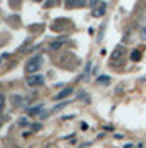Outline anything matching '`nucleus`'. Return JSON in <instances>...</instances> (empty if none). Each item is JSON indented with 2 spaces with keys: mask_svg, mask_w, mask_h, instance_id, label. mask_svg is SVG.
Returning <instances> with one entry per match:
<instances>
[{
  "mask_svg": "<svg viewBox=\"0 0 146 148\" xmlns=\"http://www.w3.org/2000/svg\"><path fill=\"white\" fill-rule=\"evenodd\" d=\"M20 125H28V120H26V119H21V120H20Z\"/></svg>",
  "mask_w": 146,
  "mask_h": 148,
  "instance_id": "nucleus-13",
  "label": "nucleus"
},
{
  "mask_svg": "<svg viewBox=\"0 0 146 148\" xmlns=\"http://www.w3.org/2000/svg\"><path fill=\"white\" fill-rule=\"evenodd\" d=\"M125 54V48L123 46H118V48H115V51H113V54H112V58L113 59H118V58H121Z\"/></svg>",
  "mask_w": 146,
  "mask_h": 148,
  "instance_id": "nucleus-6",
  "label": "nucleus"
},
{
  "mask_svg": "<svg viewBox=\"0 0 146 148\" xmlns=\"http://www.w3.org/2000/svg\"><path fill=\"white\" fill-rule=\"evenodd\" d=\"M3 102H5V99H3V95L0 94V110H2V107H3Z\"/></svg>",
  "mask_w": 146,
  "mask_h": 148,
  "instance_id": "nucleus-12",
  "label": "nucleus"
},
{
  "mask_svg": "<svg viewBox=\"0 0 146 148\" xmlns=\"http://www.w3.org/2000/svg\"><path fill=\"white\" fill-rule=\"evenodd\" d=\"M110 77L108 76H100V77H97V84H100V86H108L110 84Z\"/></svg>",
  "mask_w": 146,
  "mask_h": 148,
  "instance_id": "nucleus-7",
  "label": "nucleus"
},
{
  "mask_svg": "<svg viewBox=\"0 0 146 148\" xmlns=\"http://www.w3.org/2000/svg\"><path fill=\"white\" fill-rule=\"evenodd\" d=\"M61 45H63L61 41H54V43H51V45H49V48H51V49H59V48H61Z\"/></svg>",
  "mask_w": 146,
  "mask_h": 148,
  "instance_id": "nucleus-10",
  "label": "nucleus"
},
{
  "mask_svg": "<svg viewBox=\"0 0 146 148\" xmlns=\"http://www.w3.org/2000/svg\"><path fill=\"white\" fill-rule=\"evenodd\" d=\"M66 7L72 8V7H84L85 5V0H64Z\"/></svg>",
  "mask_w": 146,
  "mask_h": 148,
  "instance_id": "nucleus-4",
  "label": "nucleus"
},
{
  "mask_svg": "<svg viewBox=\"0 0 146 148\" xmlns=\"http://www.w3.org/2000/svg\"><path fill=\"white\" fill-rule=\"evenodd\" d=\"M141 38H143V40H146V27L141 28Z\"/></svg>",
  "mask_w": 146,
  "mask_h": 148,
  "instance_id": "nucleus-11",
  "label": "nucleus"
},
{
  "mask_svg": "<svg viewBox=\"0 0 146 148\" xmlns=\"http://www.w3.org/2000/svg\"><path fill=\"white\" fill-rule=\"evenodd\" d=\"M44 82V77H43L41 74H30L28 77H26V84L30 86V87H36V86H41Z\"/></svg>",
  "mask_w": 146,
  "mask_h": 148,
  "instance_id": "nucleus-2",
  "label": "nucleus"
},
{
  "mask_svg": "<svg viewBox=\"0 0 146 148\" xmlns=\"http://www.w3.org/2000/svg\"><path fill=\"white\" fill-rule=\"evenodd\" d=\"M71 94H72V87H66V89H63L59 94L56 95V99H57V101H61V99H66V97L71 95Z\"/></svg>",
  "mask_w": 146,
  "mask_h": 148,
  "instance_id": "nucleus-5",
  "label": "nucleus"
},
{
  "mask_svg": "<svg viewBox=\"0 0 146 148\" xmlns=\"http://www.w3.org/2000/svg\"><path fill=\"white\" fill-rule=\"evenodd\" d=\"M43 66V56H33L28 59V63L25 66V71L28 74H35L36 71H40V68Z\"/></svg>",
  "mask_w": 146,
  "mask_h": 148,
  "instance_id": "nucleus-1",
  "label": "nucleus"
},
{
  "mask_svg": "<svg viewBox=\"0 0 146 148\" xmlns=\"http://www.w3.org/2000/svg\"><path fill=\"white\" fill-rule=\"evenodd\" d=\"M105 10H107V3L100 2V3H97V5L92 8V15H94L95 18H99V16H102L105 13Z\"/></svg>",
  "mask_w": 146,
  "mask_h": 148,
  "instance_id": "nucleus-3",
  "label": "nucleus"
},
{
  "mask_svg": "<svg viewBox=\"0 0 146 148\" xmlns=\"http://www.w3.org/2000/svg\"><path fill=\"white\" fill-rule=\"evenodd\" d=\"M130 59H131V61H140V59H141V53L138 51V49H133L131 54H130Z\"/></svg>",
  "mask_w": 146,
  "mask_h": 148,
  "instance_id": "nucleus-8",
  "label": "nucleus"
},
{
  "mask_svg": "<svg viewBox=\"0 0 146 148\" xmlns=\"http://www.w3.org/2000/svg\"><path fill=\"white\" fill-rule=\"evenodd\" d=\"M43 109V106H38V107H33V109H30V110H28V114H30V115H35V114H38V112L41 110Z\"/></svg>",
  "mask_w": 146,
  "mask_h": 148,
  "instance_id": "nucleus-9",
  "label": "nucleus"
}]
</instances>
